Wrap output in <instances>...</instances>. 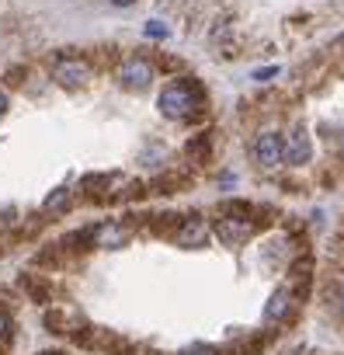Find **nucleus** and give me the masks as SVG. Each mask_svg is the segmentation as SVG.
Returning a JSON list of instances; mask_svg holds the SVG:
<instances>
[{"label":"nucleus","mask_w":344,"mask_h":355,"mask_svg":"<svg viewBox=\"0 0 344 355\" xmlns=\"http://www.w3.org/2000/svg\"><path fill=\"white\" fill-rule=\"evenodd\" d=\"M150 80H153V67H150L146 60H125V63L118 67V84H122L125 91H146Z\"/></svg>","instance_id":"nucleus-5"},{"label":"nucleus","mask_w":344,"mask_h":355,"mask_svg":"<svg viewBox=\"0 0 344 355\" xmlns=\"http://www.w3.org/2000/svg\"><path fill=\"white\" fill-rule=\"evenodd\" d=\"M334 49H344V35H337V39H334Z\"/></svg>","instance_id":"nucleus-17"},{"label":"nucleus","mask_w":344,"mask_h":355,"mask_svg":"<svg viewBox=\"0 0 344 355\" xmlns=\"http://www.w3.org/2000/svg\"><path fill=\"white\" fill-rule=\"evenodd\" d=\"M111 4H118V8H129V4H136V0H111Z\"/></svg>","instance_id":"nucleus-16"},{"label":"nucleus","mask_w":344,"mask_h":355,"mask_svg":"<svg viewBox=\"0 0 344 355\" xmlns=\"http://www.w3.org/2000/svg\"><path fill=\"white\" fill-rule=\"evenodd\" d=\"M4 331H8V320H4V317H0V338H4Z\"/></svg>","instance_id":"nucleus-18"},{"label":"nucleus","mask_w":344,"mask_h":355,"mask_svg":"<svg viewBox=\"0 0 344 355\" xmlns=\"http://www.w3.org/2000/svg\"><path fill=\"white\" fill-rule=\"evenodd\" d=\"M4 112H8V94L0 91V115H4Z\"/></svg>","instance_id":"nucleus-15"},{"label":"nucleus","mask_w":344,"mask_h":355,"mask_svg":"<svg viewBox=\"0 0 344 355\" xmlns=\"http://www.w3.org/2000/svg\"><path fill=\"white\" fill-rule=\"evenodd\" d=\"M146 35H153V39H163V35H167V25H160V21H150V25H146Z\"/></svg>","instance_id":"nucleus-12"},{"label":"nucleus","mask_w":344,"mask_h":355,"mask_svg":"<svg viewBox=\"0 0 344 355\" xmlns=\"http://www.w3.org/2000/svg\"><path fill=\"white\" fill-rule=\"evenodd\" d=\"M309 157H313V143H309V132H306V125L302 122H296L285 136H282V160H289V164H309Z\"/></svg>","instance_id":"nucleus-2"},{"label":"nucleus","mask_w":344,"mask_h":355,"mask_svg":"<svg viewBox=\"0 0 344 355\" xmlns=\"http://www.w3.org/2000/svg\"><path fill=\"white\" fill-rule=\"evenodd\" d=\"M275 73H278V70H275V67H268V70H257L254 77H257V80H268V77H275Z\"/></svg>","instance_id":"nucleus-13"},{"label":"nucleus","mask_w":344,"mask_h":355,"mask_svg":"<svg viewBox=\"0 0 344 355\" xmlns=\"http://www.w3.org/2000/svg\"><path fill=\"white\" fill-rule=\"evenodd\" d=\"M156 108H160V115L163 119H174V122H181V119H188L195 108H199V94H195V87H188V84H167L163 91H160V98H156Z\"/></svg>","instance_id":"nucleus-1"},{"label":"nucleus","mask_w":344,"mask_h":355,"mask_svg":"<svg viewBox=\"0 0 344 355\" xmlns=\"http://www.w3.org/2000/svg\"><path fill=\"white\" fill-rule=\"evenodd\" d=\"M125 241H129V230L122 223H101L94 230V244H101V248H122Z\"/></svg>","instance_id":"nucleus-9"},{"label":"nucleus","mask_w":344,"mask_h":355,"mask_svg":"<svg viewBox=\"0 0 344 355\" xmlns=\"http://www.w3.org/2000/svg\"><path fill=\"white\" fill-rule=\"evenodd\" d=\"M337 306H341V313H344V279L337 282Z\"/></svg>","instance_id":"nucleus-14"},{"label":"nucleus","mask_w":344,"mask_h":355,"mask_svg":"<svg viewBox=\"0 0 344 355\" xmlns=\"http://www.w3.org/2000/svg\"><path fill=\"white\" fill-rule=\"evenodd\" d=\"M174 241H178L181 248H202V244L209 241V227H206V220H202V216H188V220H181L178 230H174Z\"/></svg>","instance_id":"nucleus-6"},{"label":"nucleus","mask_w":344,"mask_h":355,"mask_svg":"<svg viewBox=\"0 0 344 355\" xmlns=\"http://www.w3.org/2000/svg\"><path fill=\"white\" fill-rule=\"evenodd\" d=\"M251 153H254V160H257L261 167H275V164H282V136L271 132V129L257 132L254 143H251Z\"/></svg>","instance_id":"nucleus-3"},{"label":"nucleus","mask_w":344,"mask_h":355,"mask_svg":"<svg viewBox=\"0 0 344 355\" xmlns=\"http://www.w3.org/2000/svg\"><path fill=\"white\" fill-rule=\"evenodd\" d=\"M178 355H219L212 345H188V348H181Z\"/></svg>","instance_id":"nucleus-11"},{"label":"nucleus","mask_w":344,"mask_h":355,"mask_svg":"<svg viewBox=\"0 0 344 355\" xmlns=\"http://www.w3.org/2000/svg\"><path fill=\"white\" fill-rule=\"evenodd\" d=\"M87 77H91V67L84 60H73V56H63L53 67V80L63 87H80V84H87Z\"/></svg>","instance_id":"nucleus-4"},{"label":"nucleus","mask_w":344,"mask_h":355,"mask_svg":"<svg viewBox=\"0 0 344 355\" xmlns=\"http://www.w3.org/2000/svg\"><path fill=\"white\" fill-rule=\"evenodd\" d=\"M66 202H70V189H56V192L46 199V213H60Z\"/></svg>","instance_id":"nucleus-10"},{"label":"nucleus","mask_w":344,"mask_h":355,"mask_svg":"<svg viewBox=\"0 0 344 355\" xmlns=\"http://www.w3.org/2000/svg\"><path fill=\"white\" fill-rule=\"evenodd\" d=\"M216 234H219L223 244L237 248V244H244V241L254 234V227H251L247 220H240V216H223V220L216 223Z\"/></svg>","instance_id":"nucleus-7"},{"label":"nucleus","mask_w":344,"mask_h":355,"mask_svg":"<svg viewBox=\"0 0 344 355\" xmlns=\"http://www.w3.org/2000/svg\"><path fill=\"white\" fill-rule=\"evenodd\" d=\"M292 303H296V296H292V289H289V286L275 289V293H271V300H268V306H264V320H271V324L285 320V317L292 313Z\"/></svg>","instance_id":"nucleus-8"}]
</instances>
